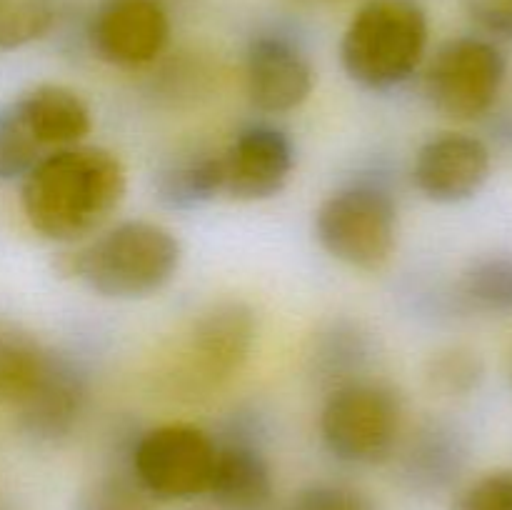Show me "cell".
<instances>
[{
  "mask_svg": "<svg viewBox=\"0 0 512 510\" xmlns=\"http://www.w3.org/2000/svg\"><path fill=\"white\" fill-rule=\"evenodd\" d=\"M128 188L115 153L73 145L45 155L20 180V205L30 228L53 243H75L108 223Z\"/></svg>",
  "mask_w": 512,
  "mask_h": 510,
  "instance_id": "obj_1",
  "label": "cell"
},
{
  "mask_svg": "<svg viewBox=\"0 0 512 510\" xmlns=\"http://www.w3.org/2000/svg\"><path fill=\"white\" fill-rule=\"evenodd\" d=\"M180 260L183 248L168 228L125 220L70 255L68 273L103 298L138 300L163 290Z\"/></svg>",
  "mask_w": 512,
  "mask_h": 510,
  "instance_id": "obj_2",
  "label": "cell"
},
{
  "mask_svg": "<svg viewBox=\"0 0 512 510\" xmlns=\"http://www.w3.org/2000/svg\"><path fill=\"white\" fill-rule=\"evenodd\" d=\"M428 35V15L415 0H368L345 28L340 63L360 88L393 90L420 68Z\"/></svg>",
  "mask_w": 512,
  "mask_h": 510,
  "instance_id": "obj_3",
  "label": "cell"
},
{
  "mask_svg": "<svg viewBox=\"0 0 512 510\" xmlns=\"http://www.w3.org/2000/svg\"><path fill=\"white\" fill-rule=\"evenodd\" d=\"M403 400L390 385L360 378L330 390L320 435L330 455L350 465L385 463L398 448Z\"/></svg>",
  "mask_w": 512,
  "mask_h": 510,
  "instance_id": "obj_4",
  "label": "cell"
},
{
  "mask_svg": "<svg viewBox=\"0 0 512 510\" xmlns=\"http://www.w3.org/2000/svg\"><path fill=\"white\" fill-rule=\"evenodd\" d=\"M315 238L328 255L360 270H380L398 240V208L383 185L353 183L315 213Z\"/></svg>",
  "mask_w": 512,
  "mask_h": 510,
  "instance_id": "obj_5",
  "label": "cell"
},
{
  "mask_svg": "<svg viewBox=\"0 0 512 510\" xmlns=\"http://www.w3.org/2000/svg\"><path fill=\"white\" fill-rule=\"evenodd\" d=\"M508 60L488 38L460 35L435 50L425 70V98L453 120H475L488 113L503 90Z\"/></svg>",
  "mask_w": 512,
  "mask_h": 510,
  "instance_id": "obj_6",
  "label": "cell"
},
{
  "mask_svg": "<svg viewBox=\"0 0 512 510\" xmlns=\"http://www.w3.org/2000/svg\"><path fill=\"white\" fill-rule=\"evenodd\" d=\"M215 438L185 423L158 425L133 440L128 468L153 500H190L208 493Z\"/></svg>",
  "mask_w": 512,
  "mask_h": 510,
  "instance_id": "obj_7",
  "label": "cell"
},
{
  "mask_svg": "<svg viewBox=\"0 0 512 510\" xmlns=\"http://www.w3.org/2000/svg\"><path fill=\"white\" fill-rule=\"evenodd\" d=\"M88 405V375L73 355L45 350L23 393L15 398L20 433L40 445L63 443Z\"/></svg>",
  "mask_w": 512,
  "mask_h": 510,
  "instance_id": "obj_8",
  "label": "cell"
},
{
  "mask_svg": "<svg viewBox=\"0 0 512 510\" xmlns=\"http://www.w3.org/2000/svg\"><path fill=\"white\" fill-rule=\"evenodd\" d=\"M258 338L255 310L243 300H223L210 305L190 328L183 348L185 383L195 390L213 388L233 378L253 353Z\"/></svg>",
  "mask_w": 512,
  "mask_h": 510,
  "instance_id": "obj_9",
  "label": "cell"
},
{
  "mask_svg": "<svg viewBox=\"0 0 512 510\" xmlns=\"http://www.w3.org/2000/svg\"><path fill=\"white\" fill-rule=\"evenodd\" d=\"M85 40L103 63L143 68L168 45V10L160 0H100L85 25Z\"/></svg>",
  "mask_w": 512,
  "mask_h": 510,
  "instance_id": "obj_10",
  "label": "cell"
},
{
  "mask_svg": "<svg viewBox=\"0 0 512 510\" xmlns=\"http://www.w3.org/2000/svg\"><path fill=\"white\" fill-rule=\"evenodd\" d=\"M223 193L243 203L275 198L293 173L295 150L275 125H248L223 150Z\"/></svg>",
  "mask_w": 512,
  "mask_h": 510,
  "instance_id": "obj_11",
  "label": "cell"
},
{
  "mask_svg": "<svg viewBox=\"0 0 512 510\" xmlns=\"http://www.w3.org/2000/svg\"><path fill=\"white\" fill-rule=\"evenodd\" d=\"M488 175L490 150L475 135H435L415 155V188L438 205H458L475 198L488 183Z\"/></svg>",
  "mask_w": 512,
  "mask_h": 510,
  "instance_id": "obj_12",
  "label": "cell"
},
{
  "mask_svg": "<svg viewBox=\"0 0 512 510\" xmlns=\"http://www.w3.org/2000/svg\"><path fill=\"white\" fill-rule=\"evenodd\" d=\"M313 65L295 40L280 33L255 35L245 55V83L253 105L263 113L300 108L313 90Z\"/></svg>",
  "mask_w": 512,
  "mask_h": 510,
  "instance_id": "obj_13",
  "label": "cell"
},
{
  "mask_svg": "<svg viewBox=\"0 0 512 510\" xmlns=\"http://www.w3.org/2000/svg\"><path fill=\"white\" fill-rule=\"evenodd\" d=\"M208 495L223 510H265L273 498V473L255 438L215 440Z\"/></svg>",
  "mask_w": 512,
  "mask_h": 510,
  "instance_id": "obj_14",
  "label": "cell"
},
{
  "mask_svg": "<svg viewBox=\"0 0 512 510\" xmlns=\"http://www.w3.org/2000/svg\"><path fill=\"white\" fill-rule=\"evenodd\" d=\"M13 103L45 153L80 145L93 128L85 100L65 85L43 83Z\"/></svg>",
  "mask_w": 512,
  "mask_h": 510,
  "instance_id": "obj_15",
  "label": "cell"
},
{
  "mask_svg": "<svg viewBox=\"0 0 512 510\" xmlns=\"http://www.w3.org/2000/svg\"><path fill=\"white\" fill-rule=\"evenodd\" d=\"M465 463L463 438L448 423H423L403 453V473L415 488L440 490L458 478Z\"/></svg>",
  "mask_w": 512,
  "mask_h": 510,
  "instance_id": "obj_16",
  "label": "cell"
},
{
  "mask_svg": "<svg viewBox=\"0 0 512 510\" xmlns=\"http://www.w3.org/2000/svg\"><path fill=\"white\" fill-rule=\"evenodd\" d=\"M223 193V155L190 150L155 175V198L170 210H195Z\"/></svg>",
  "mask_w": 512,
  "mask_h": 510,
  "instance_id": "obj_17",
  "label": "cell"
},
{
  "mask_svg": "<svg viewBox=\"0 0 512 510\" xmlns=\"http://www.w3.org/2000/svg\"><path fill=\"white\" fill-rule=\"evenodd\" d=\"M370 358H373L370 333H365L358 323L338 320V323H330L323 333L315 335L310 373L330 393L340 385L363 378Z\"/></svg>",
  "mask_w": 512,
  "mask_h": 510,
  "instance_id": "obj_18",
  "label": "cell"
},
{
  "mask_svg": "<svg viewBox=\"0 0 512 510\" xmlns=\"http://www.w3.org/2000/svg\"><path fill=\"white\" fill-rule=\"evenodd\" d=\"M460 293L475 310L512 313V255H488L470 265L460 280Z\"/></svg>",
  "mask_w": 512,
  "mask_h": 510,
  "instance_id": "obj_19",
  "label": "cell"
},
{
  "mask_svg": "<svg viewBox=\"0 0 512 510\" xmlns=\"http://www.w3.org/2000/svg\"><path fill=\"white\" fill-rule=\"evenodd\" d=\"M58 20V0H0V53L45 38Z\"/></svg>",
  "mask_w": 512,
  "mask_h": 510,
  "instance_id": "obj_20",
  "label": "cell"
},
{
  "mask_svg": "<svg viewBox=\"0 0 512 510\" xmlns=\"http://www.w3.org/2000/svg\"><path fill=\"white\" fill-rule=\"evenodd\" d=\"M45 348L25 330L0 323V403H15L33 378Z\"/></svg>",
  "mask_w": 512,
  "mask_h": 510,
  "instance_id": "obj_21",
  "label": "cell"
},
{
  "mask_svg": "<svg viewBox=\"0 0 512 510\" xmlns=\"http://www.w3.org/2000/svg\"><path fill=\"white\" fill-rule=\"evenodd\" d=\"M45 155L48 153L23 123L15 103L3 105L0 108V183L23 180Z\"/></svg>",
  "mask_w": 512,
  "mask_h": 510,
  "instance_id": "obj_22",
  "label": "cell"
},
{
  "mask_svg": "<svg viewBox=\"0 0 512 510\" xmlns=\"http://www.w3.org/2000/svg\"><path fill=\"white\" fill-rule=\"evenodd\" d=\"M485 365L478 353L468 348H445L425 365V380L430 390L445 398H463L483 383Z\"/></svg>",
  "mask_w": 512,
  "mask_h": 510,
  "instance_id": "obj_23",
  "label": "cell"
},
{
  "mask_svg": "<svg viewBox=\"0 0 512 510\" xmlns=\"http://www.w3.org/2000/svg\"><path fill=\"white\" fill-rule=\"evenodd\" d=\"M155 500L145 493L130 468L110 470L90 480L75 498L73 510H155Z\"/></svg>",
  "mask_w": 512,
  "mask_h": 510,
  "instance_id": "obj_24",
  "label": "cell"
},
{
  "mask_svg": "<svg viewBox=\"0 0 512 510\" xmlns=\"http://www.w3.org/2000/svg\"><path fill=\"white\" fill-rule=\"evenodd\" d=\"M285 510H380L370 495L343 483H310L293 495Z\"/></svg>",
  "mask_w": 512,
  "mask_h": 510,
  "instance_id": "obj_25",
  "label": "cell"
},
{
  "mask_svg": "<svg viewBox=\"0 0 512 510\" xmlns=\"http://www.w3.org/2000/svg\"><path fill=\"white\" fill-rule=\"evenodd\" d=\"M453 510H512V470H493L473 480L458 495Z\"/></svg>",
  "mask_w": 512,
  "mask_h": 510,
  "instance_id": "obj_26",
  "label": "cell"
},
{
  "mask_svg": "<svg viewBox=\"0 0 512 510\" xmlns=\"http://www.w3.org/2000/svg\"><path fill=\"white\" fill-rule=\"evenodd\" d=\"M463 5L480 30L512 40V0H463Z\"/></svg>",
  "mask_w": 512,
  "mask_h": 510,
  "instance_id": "obj_27",
  "label": "cell"
},
{
  "mask_svg": "<svg viewBox=\"0 0 512 510\" xmlns=\"http://www.w3.org/2000/svg\"><path fill=\"white\" fill-rule=\"evenodd\" d=\"M508 378H510V385H512V358H510V365H508Z\"/></svg>",
  "mask_w": 512,
  "mask_h": 510,
  "instance_id": "obj_28",
  "label": "cell"
},
{
  "mask_svg": "<svg viewBox=\"0 0 512 510\" xmlns=\"http://www.w3.org/2000/svg\"><path fill=\"white\" fill-rule=\"evenodd\" d=\"M0 510H5V508H3V505H0Z\"/></svg>",
  "mask_w": 512,
  "mask_h": 510,
  "instance_id": "obj_29",
  "label": "cell"
}]
</instances>
